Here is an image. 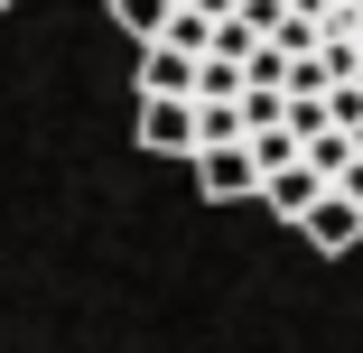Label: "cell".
I'll use <instances>...</instances> for the list:
<instances>
[{
  "instance_id": "cell-12",
  "label": "cell",
  "mask_w": 363,
  "mask_h": 353,
  "mask_svg": "<svg viewBox=\"0 0 363 353\" xmlns=\"http://www.w3.org/2000/svg\"><path fill=\"white\" fill-rule=\"evenodd\" d=\"M335 186H345V195H354V204H363V149H354V158H345V177H335Z\"/></svg>"
},
{
  "instance_id": "cell-9",
  "label": "cell",
  "mask_w": 363,
  "mask_h": 353,
  "mask_svg": "<svg viewBox=\"0 0 363 353\" xmlns=\"http://www.w3.org/2000/svg\"><path fill=\"white\" fill-rule=\"evenodd\" d=\"M308 158H317V168H326V186H335V177H345V158H354V130H317V139H308Z\"/></svg>"
},
{
  "instance_id": "cell-4",
  "label": "cell",
  "mask_w": 363,
  "mask_h": 353,
  "mask_svg": "<svg viewBox=\"0 0 363 353\" xmlns=\"http://www.w3.org/2000/svg\"><path fill=\"white\" fill-rule=\"evenodd\" d=\"M326 195V168L317 158H298V168H270V186H261V204H270V214L279 224H308V204Z\"/></svg>"
},
{
  "instance_id": "cell-5",
  "label": "cell",
  "mask_w": 363,
  "mask_h": 353,
  "mask_svg": "<svg viewBox=\"0 0 363 353\" xmlns=\"http://www.w3.org/2000/svg\"><path fill=\"white\" fill-rule=\"evenodd\" d=\"M196 75H205V56H186V47H168V37L140 47V93H196Z\"/></svg>"
},
{
  "instance_id": "cell-3",
  "label": "cell",
  "mask_w": 363,
  "mask_h": 353,
  "mask_svg": "<svg viewBox=\"0 0 363 353\" xmlns=\"http://www.w3.org/2000/svg\"><path fill=\"white\" fill-rule=\"evenodd\" d=\"M298 233H308V242H317V260H345V251H354V242H363V204H354V195H345V186H326V195H317V204H308V224H298Z\"/></svg>"
},
{
  "instance_id": "cell-10",
  "label": "cell",
  "mask_w": 363,
  "mask_h": 353,
  "mask_svg": "<svg viewBox=\"0 0 363 353\" xmlns=\"http://www.w3.org/2000/svg\"><path fill=\"white\" fill-rule=\"evenodd\" d=\"M326 112H335V130H363V75H354V84H335V93H326Z\"/></svg>"
},
{
  "instance_id": "cell-8",
  "label": "cell",
  "mask_w": 363,
  "mask_h": 353,
  "mask_svg": "<svg viewBox=\"0 0 363 353\" xmlns=\"http://www.w3.org/2000/svg\"><path fill=\"white\" fill-rule=\"evenodd\" d=\"M252 158H261V168H298L308 139H298V130H252Z\"/></svg>"
},
{
  "instance_id": "cell-11",
  "label": "cell",
  "mask_w": 363,
  "mask_h": 353,
  "mask_svg": "<svg viewBox=\"0 0 363 353\" xmlns=\"http://www.w3.org/2000/svg\"><path fill=\"white\" fill-rule=\"evenodd\" d=\"M289 10H298V0H242V19H252L261 37H279V19H289Z\"/></svg>"
},
{
  "instance_id": "cell-2",
  "label": "cell",
  "mask_w": 363,
  "mask_h": 353,
  "mask_svg": "<svg viewBox=\"0 0 363 353\" xmlns=\"http://www.w3.org/2000/svg\"><path fill=\"white\" fill-rule=\"evenodd\" d=\"M270 186V168L252 158V139H214V149H196V195L205 204H242V195H261Z\"/></svg>"
},
{
  "instance_id": "cell-6",
  "label": "cell",
  "mask_w": 363,
  "mask_h": 353,
  "mask_svg": "<svg viewBox=\"0 0 363 353\" xmlns=\"http://www.w3.org/2000/svg\"><path fill=\"white\" fill-rule=\"evenodd\" d=\"M214 37H224V19H214V10H196V0H177V10H168V47L214 56Z\"/></svg>"
},
{
  "instance_id": "cell-13",
  "label": "cell",
  "mask_w": 363,
  "mask_h": 353,
  "mask_svg": "<svg viewBox=\"0 0 363 353\" xmlns=\"http://www.w3.org/2000/svg\"><path fill=\"white\" fill-rule=\"evenodd\" d=\"M0 10H10V0H0Z\"/></svg>"
},
{
  "instance_id": "cell-7",
  "label": "cell",
  "mask_w": 363,
  "mask_h": 353,
  "mask_svg": "<svg viewBox=\"0 0 363 353\" xmlns=\"http://www.w3.org/2000/svg\"><path fill=\"white\" fill-rule=\"evenodd\" d=\"M168 10H177V0H112V19H121L140 47H150V37H168Z\"/></svg>"
},
{
  "instance_id": "cell-1",
  "label": "cell",
  "mask_w": 363,
  "mask_h": 353,
  "mask_svg": "<svg viewBox=\"0 0 363 353\" xmlns=\"http://www.w3.org/2000/svg\"><path fill=\"white\" fill-rule=\"evenodd\" d=\"M140 149L150 158H196L205 149V103L196 93H140Z\"/></svg>"
}]
</instances>
